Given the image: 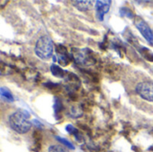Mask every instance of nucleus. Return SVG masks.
Masks as SVG:
<instances>
[{
    "label": "nucleus",
    "instance_id": "1",
    "mask_svg": "<svg viewBox=\"0 0 153 152\" xmlns=\"http://www.w3.org/2000/svg\"><path fill=\"white\" fill-rule=\"evenodd\" d=\"M29 118L30 114L26 110L18 109L9 116V125L14 132L23 134L28 133L31 128V123Z\"/></svg>",
    "mask_w": 153,
    "mask_h": 152
},
{
    "label": "nucleus",
    "instance_id": "2",
    "mask_svg": "<svg viewBox=\"0 0 153 152\" xmlns=\"http://www.w3.org/2000/svg\"><path fill=\"white\" fill-rule=\"evenodd\" d=\"M53 41L51 38L48 35H43L39 37L35 45V54L40 59H48L53 55Z\"/></svg>",
    "mask_w": 153,
    "mask_h": 152
},
{
    "label": "nucleus",
    "instance_id": "3",
    "mask_svg": "<svg viewBox=\"0 0 153 152\" xmlns=\"http://www.w3.org/2000/svg\"><path fill=\"white\" fill-rule=\"evenodd\" d=\"M76 63L84 65H91L95 64V59L91 51L88 48L86 49H74L73 55Z\"/></svg>",
    "mask_w": 153,
    "mask_h": 152
},
{
    "label": "nucleus",
    "instance_id": "4",
    "mask_svg": "<svg viewBox=\"0 0 153 152\" xmlns=\"http://www.w3.org/2000/svg\"><path fill=\"white\" fill-rule=\"evenodd\" d=\"M135 91L142 99L153 102V82L146 81L139 82L135 87Z\"/></svg>",
    "mask_w": 153,
    "mask_h": 152
},
{
    "label": "nucleus",
    "instance_id": "5",
    "mask_svg": "<svg viewBox=\"0 0 153 152\" xmlns=\"http://www.w3.org/2000/svg\"><path fill=\"white\" fill-rule=\"evenodd\" d=\"M135 25L139 31L142 33V35L145 38V39L152 46H153V31L148 25V23L142 18H137L135 21Z\"/></svg>",
    "mask_w": 153,
    "mask_h": 152
},
{
    "label": "nucleus",
    "instance_id": "6",
    "mask_svg": "<svg viewBox=\"0 0 153 152\" xmlns=\"http://www.w3.org/2000/svg\"><path fill=\"white\" fill-rule=\"evenodd\" d=\"M110 4L111 1H96V4H95V8H96V14L97 17L100 21H103L104 20V16L105 14H107L108 13L109 7H110Z\"/></svg>",
    "mask_w": 153,
    "mask_h": 152
},
{
    "label": "nucleus",
    "instance_id": "7",
    "mask_svg": "<svg viewBox=\"0 0 153 152\" xmlns=\"http://www.w3.org/2000/svg\"><path fill=\"white\" fill-rule=\"evenodd\" d=\"M56 54H57V60L61 65L65 66L70 63L71 57H70L65 47H64L62 45H58L56 47Z\"/></svg>",
    "mask_w": 153,
    "mask_h": 152
},
{
    "label": "nucleus",
    "instance_id": "8",
    "mask_svg": "<svg viewBox=\"0 0 153 152\" xmlns=\"http://www.w3.org/2000/svg\"><path fill=\"white\" fill-rule=\"evenodd\" d=\"M72 4L78 10H80L82 12H86L91 8L92 2L91 1H73Z\"/></svg>",
    "mask_w": 153,
    "mask_h": 152
},
{
    "label": "nucleus",
    "instance_id": "9",
    "mask_svg": "<svg viewBox=\"0 0 153 152\" xmlns=\"http://www.w3.org/2000/svg\"><path fill=\"white\" fill-rule=\"evenodd\" d=\"M67 88L69 90H73V89H77L79 86H80V80L79 78L74 74V73H70L69 74V77H68V80H67Z\"/></svg>",
    "mask_w": 153,
    "mask_h": 152
},
{
    "label": "nucleus",
    "instance_id": "10",
    "mask_svg": "<svg viewBox=\"0 0 153 152\" xmlns=\"http://www.w3.org/2000/svg\"><path fill=\"white\" fill-rule=\"evenodd\" d=\"M0 94H1L2 99H4V100L7 101V102H13V101L14 100L13 94H12L11 91H10L7 88H5V87H1V88H0Z\"/></svg>",
    "mask_w": 153,
    "mask_h": 152
},
{
    "label": "nucleus",
    "instance_id": "11",
    "mask_svg": "<svg viewBox=\"0 0 153 152\" xmlns=\"http://www.w3.org/2000/svg\"><path fill=\"white\" fill-rule=\"evenodd\" d=\"M50 71L52 73V74L56 77H59V78H62V77H65L66 72L65 70H63L61 67H59L58 65H52L50 66Z\"/></svg>",
    "mask_w": 153,
    "mask_h": 152
},
{
    "label": "nucleus",
    "instance_id": "12",
    "mask_svg": "<svg viewBox=\"0 0 153 152\" xmlns=\"http://www.w3.org/2000/svg\"><path fill=\"white\" fill-rule=\"evenodd\" d=\"M82 110L81 109L80 107L78 106H74L70 108L69 111V116L73 118H78L80 116H82Z\"/></svg>",
    "mask_w": 153,
    "mask_h": 152
},
{
    "label": "nucleus",
    "instance_id": "13",
    "mask_svg": "<svg viewBox=\"0 0 153 152\" xmlns=\"http://www.w3.org/2000/svg\"><path fill=\"white\" fill-rule=\"evenodd\" d=\"M141 52L147 60H149L150 62H153V53L151 52V50L149 48H147L146 47H142Z\"/></svg>",
    "mask_w": 153,
    "mask_h": 152
},
{
    "label": "nucleus",
    "instance_id": "14",
    "mask_svg": "<svg viewBox=\"0 0 153 152\" xmlns=\"http://www.w3.org/2000/svg\"><path fill=\"white\" fill-rule=\"evenodd\" d=\"M48 152H69V151L66 149V147L61 146V145H51Z\"/></svg>",
    "mask_w": 153,
    "mask_h": 152
},
{
    "label": "nucleus",
    "instance_id": "15",
    "mask_svg": "<svg viewBox=\"0 0 153 152\" xmlns=\"http://www.w3.org/2000/svg\"><path fill=\"white\" fill-rule=\"evenodd\" d=\"M65 130L69 133H71V134H73V135H74L75 136V138L77 139V140H79V138L81 137L80 136V134H79V133H78V131H77V129L76 128H74L73 125H67L66 127H65Z\"/></svg>",
    "mask_w": 153,
    "mask_h": 152
},
{
    "label": "nucleus",
    "instance_id": "16",
    "mask_svg": "<svg viewBox=\"0 0 153 152\" xmlns=\"http://www.w3.org/2000/svg\"><path fill=\"white\" fill-rule=\"evenodd\" d=\"M56 140H57L59 142H61L62 144H64V145H65V147H67V148L72 149V150H74V145H73L69 141H67V140H65V139H64V138L58 137V136H56Z\"/></svg>",
    "mask_w": 153,
    "mask_h": 152
},
{
    "label": "nucleus",
    "instance_id": "17",
    "mask_svg": "<svg viewBox=\"0 0 153 152\" xmlns=\"http://www.w3.org/2000/svg\"><path fill=\"white\" fill-rule=\"evenodd\" d=\"M120 14H121V16H127L129 18L134 17V14L131 12V10H129L128 8H126V7H123L120 9Z\"/></svg>",
    "mask_w": 153,
    "mask_h": 152
}]
</instances>
